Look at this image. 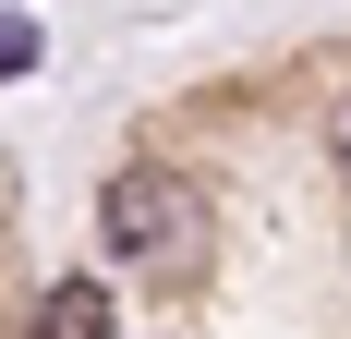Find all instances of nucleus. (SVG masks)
<instances>
[{"label":"nucleus","instance_id":"1","mask_svg":"<svg viewBox=\"0 0 351 339\" xmlns=\"http://www.w3.org/2000/svg\"><path fill=\"white\" fill-rule=\"evenodd\" d=\"M97 231H109V255H121L134 279H194V267H206V206H194V182H182V170H158V158L109 170Z\"/></svg>","mask_w":351,"mask_h":339},{"label":"nucleus","instance_id":"2","mask_svg":"<svg viewBox=\"0 0 351 339\" xmlns=\"http://www.w3.org/2000/svg\"><path fill=\"white\" fill-rule=\"evenodd\" d=\"M25 339H109V291H97V279H61V291L36 303Z\"/></svg>","mask_w":351,"mask_h":339},{"label":"nucleus","instance_id":"3","mask_svg":"<svg viewBox=\"0 0 351 339\" xmlns=\"http://www.w3.org/2000/svg\"><path fill=\"white\" fill-rule=\"evenodd\" d=\"M36 61V25H25V12H0V73H25Z\"/></svg>","mask_w":351,"mask_h":339},{"label":"nucleus","instance_id":"4","mask_svg":"<svg viewBox=\"0 0 351 339\" xmlns=\"http://www.w3.org/2000/svg\"><path fill=\"white\" fill-rule=\"evenodd\" d=\"M327 145H339V158H351V97H339V109H327Z\"/></svg>","mask_w":351,"mask_h":339}]
</instances>
